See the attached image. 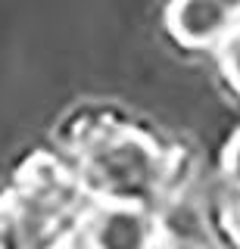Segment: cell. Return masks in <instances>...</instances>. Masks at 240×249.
Instances as JSON below:
<instances>
[{
	"mask_svg": "<svg viewBox=\"0 0 240 249\" xmlns=\"http://www.w3.org/2000/svg\"><path fill=\"white\" fill-rule=\"evenodd\" d=\"M240 22V0H175L168 28L190 47L215 44Z\"/></svg>",
	"mask_w": 240,
	"mask_h": 249,
	"instance_id": "obj_2",
	"label": "cell"
},
{
	"mask_svg": "<svg viewBox=\"0 0 240 249\" xmlns=\"http://www.w3.org/2000/svg\"><path fill=\"white\" fill-rule=\"evenodd\" d=\"M150 249H159V246H150Z\"/></svg>",
	"mask_w": 240,
	"mask_h": 249,
	"instance_id": "obj_5",
	"label": "cell"
},
{
	"mask_svg": "<svg viewBox=\"0 0 240 249\" xmlns=\"http://www.w3.org/2000/svg\"><path fill=\"white\" fill-rule=\"evenodd\" d=\"M222 66H224L228 81L240 90V28L237 31L231 28L228 35L222 37Z\"/></svg>",
	"mask_w": 240,
	"mask_h": 249,
	"instance_id": "obj_4",
	"label": "cell"
},
{
	"mask_svg": "<svg viewBox=\"0 0 240 249\" xmlns=\"http://www.w3.org/2000/svg\"><path fill=\"white\" fill-rule=\"evenodd\" d=\"M91 243L94 249H150V221L134 202H115L94 221Z\"/></svg>",
	"mask_w": 240,
	"mask_h": 249,
	"instance_id": "obj_3",
	"label": "cell"
},
{
	"mask_svg": "<svg viewBox=\"0 0 240 249\" xmlns=\"http://www.w3.org/2000/svg\"><path fill=\"white\" fill-rule=\"evenodd\" d=\"M88 181L115 202H141L159 184V156L141 137H115L88 156Z\"/></svg>",
	"mask_w": 240,
	"mask_h": 249,
	"instance_id": "obj_1",
	"label": "cell"
}]
</instances>
